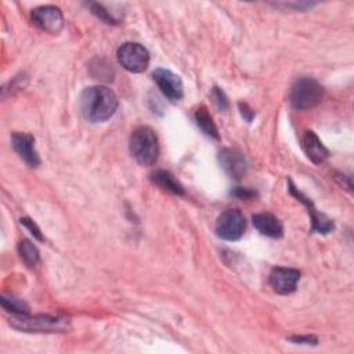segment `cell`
Returning <instances> with one entry per match:
<instances>
[{"label": "cell", "instance_id": "obj_1", "mask_svg": "<svg viewBox=\"0 0 354 354\" xmlns=\"http://www.w3.org/2000/svg\"><path fill=\"white\" fill-rule=\"evenodd\" d=\"M119 105L116 94L105 86H91L80 94V109L91 123H101L113 116Z\"/></svg>", "mask_w": 354, "mask_h": 354}, {"label": "cell", "instance_id": "obj_2", "mask_svg": "<svg viewBox=\"0 0 354 354\" xmlns=\"http://www.w3.org/2000/svg\"><path fill=\"white\" fill-rule=\"evenodd\" d=\"M10 326L26 333H64L71 329V321L66 317L11 314Z\"/></svg>", "mask_w": 354, "mask_h": 354}, {"label": "cell", "instance_id": "obj_3", "mask_svg": "<svg viewBox=\"0 0 354 354\" xmlns=\"http://www.w3.org/2000/svg\"><path fill=\"white\" fill-rule=\"evenodd\" d=\"M130 153L142 166H151L159 155V144L155 131L148 126L137 127L130 136Z\"/></svg>", "mask_w": 354, "mask_h": 354}, {"label": "cell", "instance_id": "obj_4", "mask_svg": "<svg viewBox=\"0 0 354 354\" xmlns=\"http://www.w3.org/2000/svg\"><path fill=\"white\" fill-rule=\"evenodd\" d=\"M324 95L322 86L308 76H301L295 80L290 88V104L297 111H306L317 106Z\"/></svg>", "mask_w": 354, "mask_h": 354}, {"label": "cell", "instance_id": "obj_5", "mask_svg": "<svg viewBox=\"0 0 354 354\" xmlns=\"http://www.w3.org/2000/svg\"><path fill=\"white\" fill-rule=\"evenodd\" d=\"M119 64L131 73L144 72L149 64V53L140 43H124L118 48Z\"/></svg>", "mask_w": 354, "mask_h": 354}, {"label": "cell", "instance_id": "obj_6", "mask_svg": "<svg viewBox=\"0 0 354 354\" xmlns=\"http://www.w3.org/2000/svg\"><path fill=\"white\" fill-rule=\"evenodd\" d=\"M245 217L238 209L224 210L216 220V235L224 241H238L245 231Z\"/></svg>", "mask_w": 354, "mask_h": 354}, {"label": "cell", "instance_id": "obj_7", "mask_svg": "<svg viewBox=\"0 0 354 354\" xmlns=\"http://www.w3.org/2000/svg\"><path fill=\"white\" fill-rule=\"evenodd\" d=\"M30 18L33 24L51 35H57L64 28V15L61 10L55 6H40L32 10Z\"/></svg>", "mask_w": 354, "mask_h": 354}, {"label": "cell", "instance_id": "obj_8", "mask_svg": "<svg viewBox=\"0 0 354 354\" xmlns=\"http://www.w3.org/2000/svg\"><path fill=\"white\" fill-rule=\"evenodd\" d=\"M152 76L159 90L163 93L166 98H169L170 101H178L183 98L184 87L178 75L173 73L169 69L158 68L153 71Z\"/></svg>", "mask_w": 354, "mask_h": 354}, {"label": "cell", "instance_id": "obj_9", "mask_svg": "<svg viewBox=\"0 0 354 354\" xmlns=\"http://www.w3.org/2000/svg\"><path fill=\"white\" fill-rule=\"evenodd\" d=\"M300 279V271L289 267H275L271 270L268 282L271 288L279 295H289L296 290Z\"/></svg>", "mask_w": 354, "mask_h": 354}, {"label": "cell", "instance_id": "obj_10", "mask_svg": "<svg viewBox=\"0 0 354 354\" xmlns=\"http://www.w3.org/2000/svg\"><path fill=\"white\" fill-rule=\"evenodd\" d=\"M289 192L297 199L300 201L306 207H307V212L308 214L311 216V223H313V231L318 232V234H328L330 232L335 225H333V221L330 218H328L325 214L319 213L315 207H314V203L301 192L299 191V188H296V185L292 183V180H289Z\"/></svg>", "mask_w": 354, "mask_h": 354}, {"label": "cell", "instance_id": "obj_11", "mask_svg": "<svg viewBox=\"0 0 354 354\" xmlns=\"http://www.w3.org/2000/svg\"><path fill=\"white\" fill-rule=\"evenodd\" d=\"M11 142L18 156L29 166L37 167L40 165V156L35 148V138L28 133H12Z\"/></svg>", "mask_w": 354, "mask_h": 354}, {"label": "cell", "instance_id": "obj_12", "mask_svg": "<svg viewBox=\"0 0 354 354\" xmlns=\"http://www.w3.org/2000/svg\"><path fill=\"white\" fill-rule=\"evenodd\" d=\"M218 162L224 171L235 180H239L248 170V162L243 153L235 148H224L220 151Z\"/></svg>", "mask_w": 354, "mask_h": 354}, {"label": "cell", "instance_id": "obj_13", "mask_svg": "<svg viewBox=\"0 0 354 354\" xmlns=\"http://www.w3.org/2000/svg\"><path fill=\"white\" fill-rule=\"evenodd\" d=\"M301 148H303L304 153L307 155V158L315 165L322 163L329 156L328 148L322 144V141L318 138V136L311 130L304 131V134L301 137Z\"/></svg>", "mask_w": 354, "mask_h": 354}, {"label": "cell", "instance_id": "obj_14", "mask_svg": "<svg viewBox=\"0 0 354 354\" xmlns=\"http://www.w3.org/2000/svg\"><path fill=\"white\" fill-rule=\"evenodd\" d=\"M256 230L268 238H281L283 235V225L279 218L271 213H257L252 217Z\"/></svg>", "mask_w": 354, "mask_h": 354}, {"label": "cell", "instance_id": "obj_15", "mask_svg": "<svg viewBox=\"0 0 354 354\" xmlns=\"http://www.w3.org/2000/svg\"><path fill=\"white\" fill-rule=\"evenodd\" d=\"M151 180L153 184H156L159 188L174 194V195H184L185 191L183 188V185L180 184V181L169 171L166 170H156L151 174Z\"/></svg>", "mask_w": 354, "mask_h": 354}, {"label": "cell", "instance_id": "obj_16", "mask_svg": "<svg viewBox=\"0 0 354 354\" xmlns=\"http://www.w3.org/2000/svg\"><path fill=\"white\" fill-rule=\"evenodd\" d=\"M195 122L198 124V127L209 137L214 138V140H218L220 136H218V129L217 126L214 124L213 122V118L210 116L209 111L206 106H199L196 111H195Z\"/></svg>", "mask_w": 354, "mask_h": 354}, {"label": "cell", "instance_id": "obj_17", "mask_svg": "<svg viewBox=\"0 0 354 354\" xmlns=\"http://www.w3.org/2000/svg\"><path fill=\"white\" fill-rule=\"evenodd\" d=\"M18 253L28 267H35L40 260V253L37 248L28 239H24L18 243Z\"/></svg>", "mask_w": 354, "mask_h": 354}, {"label": "cell", "instance_id": "obj_18", "mask_svg": "<svg viewBox=\"0 0 354 354\" xmlns=\"http://www.w3.org/2000/svg\"><path fill=\"white\" fill-rule=\"evenodd\" d=\"M0 303H1V307L6 311H10L11 314H28L29 313V306L24 300L1 295Z\"/></svg>", "mask_w": 354, "mask_h": 354}, {"label": "cell", "instance_id": "obj_19", "mask_svg": "<svg viewBox=\"0 0 354 354\" xmlns=\"http://www.w3.org/2000/svg\"><path fill=\"white\" fill-rule=\"evenodd\" d=\"M88 7L91 10V12L98 17L101 21H104L105 24H109V25H116L119 24L120 18L113 12V11H108L102 4L100 3H88Z\"/></svg>", "mask_w": 354, "mask_h": 354}, {"label": "cell", "instance_id": "obj_20", "mask_svg": "<svg viewBox=\"0 0 354 354\" xmlns=\"http://www.w3.org/2000/svg\"><path fill=\"white\" fill-rule=\"evenodd\" d=\"M212 98H213V102L216 104V106H217L218 109H221V111L228 109V106H230L228 98H227L225 93H224L220 87H216V86L213 87V90H212Z\"/></svg>", "mask_w": 354, "mask_h": 354}, {"label": "cell", "instance_id": "obj_21", "mask_svg": "<svg viewBox=\"0 0 354 354\" xmlns=\"http://www.w3.org/2000/svg\"><path fill=\"white\" fill-rule=\"evenodd\" d=\"M19 221H21V224H22L24 227H26V228L30 231V234H32L37 241H43V239H44L43 235H41L40 228L36 225V223H35L33 220H30V218H28V217H24V218H21Z\"/></svg>", "mask_w": 354, "mask_h": 354}, {"label": "cell", "instance_id": "obj_22", "mask_svg": "<svg viewBox=\"0 0 354 354\" xmlns=\"http://www.w3.org/2000/svg\"><path fill=\"white\" fill-rule=\"evenodd\" d=\"M231 195L239 198V199H245V201H249V199H253L256 198V191L253 189H249V188H245V187H235L232 191H231Z\"/></svg>", "mask_w": 354, "mask_h": 354}, {"label": "cell", "instance_id": "obj_23", "mask_svg": "<svg viewBox=\"0 0 354 354\" xmlns=\"http://www.w3.org/2000/svg\"><path fill=\"white\" fill-rule=\"evenodd\" d=\"M290 342H293V343H296V344H317L318 343V339L315 337V336H313V335H306V336H290V337H288Z\"/></svg>", "mask_w": 354, "mask_h": 354}, {"label": "cell", "instance_id": "obj_24", "mask_svg": "<svg viewBox=\"0 0 354 354\" xmlns=\"http://www.w3.org/2000/svg\"><path fill=\"white\" fill-rule=\"evenodd\" d=\"M239 109H241V115L243 116V119L246 122H252V119L254 118V111L245 102H239Z\"/></svg>", "mask_w": 354, "mask_h": 354}]
</instances>
